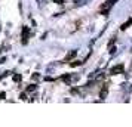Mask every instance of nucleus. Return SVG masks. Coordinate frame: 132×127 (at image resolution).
<instances>
[{"label": "nucleus", "instance_id": "1", "mask_svg": "<svg viewBox=\"0 0 132 127\" xmlns=\"http://www.w3.org/2000/svg\"><path fill=\"white\" fill-rule=\"evenodd\" d=\"M113 2H116V0H107V5H113Z\"/></svg>", "mask_w": 132, "mask_h": 127}]
</instances>
